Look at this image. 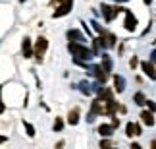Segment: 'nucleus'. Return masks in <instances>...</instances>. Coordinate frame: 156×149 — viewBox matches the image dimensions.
Here are the masks:
<instances>
[{"label":"nucleus","instance_id":"1","mask_svg":"<svg viewBox=\"0 0 156 149\" xmlns=\"http://www.w3.org/2000/svg\"><path fill=\"white\" fill-rule=\"evenodd\" d=\"M116 109H118V105H116V101L112 99V91H104V89H102L100 95H98V99H94L87 120L93 122L97 114H114Z\"/></svg>","mask_w":156,"mask_h":149},{"label":"nucleus","instance_id":"2","mask_svg":"<svg viewBox=\"0 0 156 149\" xmlns=\"http://www.w3.org/2000/svg\"><path fill=\"white\" fill-rule=\"evenodd\" d=\"M68 49H69L71 54L75 56V62H85V60H91L93 56H97V54H94V50L87 49L83 43H77V41H69Z\"/></svg>","mask_w":156,"mask_h":149},{"label":"nucleus","instance_id":"3","mask_svg":"<svg viewBox=\"0 0 156 149\" xmlns=\"http://www.w3.org/2000/svg\"><path fill=\"white\" fill-rule=\"evenodd\" d=\"M71 8H73V0H64V2L56 4V10L52 12V17H62L66 14H69Z\"/></svg>","mask_w":156,"mask_h":149},{"label":"nucleus","instance_id":"4","mask_svg":"<svg viewBox=\"0 0 156 149\" xmlns=\"http://www.w3.org/2000/svg\"><path fill=\"white\" fill-rule=\"evenodd\" d=\"M46 49H48V39H46V37H39L37 45H35V56H37V62H43V56H44Z\"/></svg>","mask_w":156,"mask_h":149},{"label":"nucleus","instance_id":"5","mask_svg":"<svg viewBox=\"0 0 156 149\" xmlns=\"http://www.w3.org/2000/svg\"><path fill=\"white\" fill-rule=\"evenodd\" d=\"M125 8H118V6H108V4H102V14H104V20L106 21H112L119 12H123Z\"/></svg>","mask_w":156,"mask_h":149},{"label":"nucleus","instance_id":"6","mask_svg":"<svg viewBox=\"0 0 156 149\" xmlns=\"http://www.w3.org/2000/svg\"><path fill=\"white\" fill-rule=\"evenodd\" d=\"M123 14H125V23H123L125 29H127V31H135V27H137V17L133 16V12L125 8Z\"/></svg>","mask_w":156,"mask_h":149},{"label":"nucleus","instance_id":"7","mask_svg":"<svg viewBox=\"0 0 156 149\" xmlns=\"http://www.w3.org/2000/svg\"><path fill=\"white\" fill-rule=\"evenodd\" d=\"M89 72L97 76V80H98V81L106 83V80H108V72H106L102 66H89Z\"/></svg>","mask_w":156,"mask_h":149},{"label":"nucleus","instance_id":"8","mask_svg":"<svg viewBox=\"0 0 156 149\" xmlns=\"http://www.w3.org/2000/svg\"><path fill=\"white\" fill-rule=\"evenodd\" d=\"M125 134H127L129 138H133V136H141V126H139V124L129 122L127 126H125Z\"/></svg>","mask_w":156,"mask_h":149},{"label":"nucleus","instance_id":"9","mask_svg":"<svg viewBox=\"0 0 156 149\" xmlns=\"http://www.w3.org/2000/svg\"><path fill=\"white\" fill-rule=\"evenodd\" d=\"M141 68H143V72H145V76H148L151 80H156V72H154L151 62H141Z\"/></svg>","mask_w":156,"mask_h":149},{"label":"nucleus","instance_id":"10","mask_svg":"<svg viewBox=\"0 0 156 149\" xmlns=\"http://www.w3.org/2000/svg\"><path fill=\"white\" fill-rule=\"evenodd\" d=\"M21 50H23V56H25V58H31L33 56V47H31V41H29V39H25V41H23V45H21Z\"/></svg>","mask_w":156,"mask_h":149},{"label":"nucleus","instance_id":"11","mask_svg":"<svg viewBox=\"0 0 156 149\" xmlns=\"http://www.w3.org/2000/svg\"><path fill=\"white\" fill-rule=\"evenodd\" d=\"M68 39L69 41H77V43H85V37H83L77 29H69V31H68Z\"/></svg>","mask_w":156,"mask_h":149},{"label":"nucleus","instance_id":"12","mask_svg":"<svg viewBox=\"0 0 156 149\" xmlns=\"http://www.w3.org/2000/svg\"><path fill=\"white\" fill-rule=\"evenodd\" d=\"M68 122L71 124V126H75V124L79 122V109H77V106L69 110V114H68Z\"/></svg>","mask_w":156,"mask_h":149},{"label":"nucleus","instance_id":"13","mask_svg":"<svg viewBox=\"0 0 156 149\" xmlns=\"http://www.w3.org/2000/svg\"><path fill=\"white\" fill-rule=\"evenodd\" d=\"M114 85H116L114 89H116L118 93H122L123 89H125V80H123L122 76H114Z\"/></svg>","mask_w":156,"mask_h":149},{"label":"nucleus","instance_id":"14","mask_svg":"<svg viewBox=\"0 0 156 149\" xmlns=\"http://www.w3.org/2000/svg\"><path fill=\"white\" fill-rule=\"evenodd\" d=\"M141 120L145 122L147 126H154V116H152V112H148V110L141 112Z\"/></svg>","mask_w":156,"mask_h":149},{"label":"nucleus","instance_id":"15","mask_svg":"<svg viewBox=\"0 0 156 149\" xmlns=\"http://www.w3.org/2000/svg\"><path fill=\"white\" fill-rule=\"evenodd\" d=\"M114 128H116L114 124H102V126L98 128V134L100 136H112L114 134Z\"/></svg>","mask_w":156,"mask_h":149},{"label":"nucleus","instance_id":"16","mask_svg":"<svg viewBox=\"0 0 156 149\" xmlns=\"http://www.w3.org/2000/svg\"><path fill=\"white\" fill-rule=\"evenodd\" d=\"M102 68L106 70V72H112V62H110V58H108L106 54H102Z\"/></svg>","mask_w":156,"mask_h":149},{"label":"nucleus","instance_id":"17","mask_svg":"<svg viewBox=\"0 0 156 149\" xmlns=\"http://www.w3.org/2000/svg\"><path fill=\"white\" fill-rule=\"evenodd\" d=\"M23 126H25V130H27V136H29V138H35V128H33V124H29V122H23Z\"/></svg>","mask_w":156,"mask_h":149},{"label":"nucleus","instance_id":"18","mask_svg":"<svg viewBox=\"0 0 156 149\" xmlns=\"http://www.w3.org/2000/svg\"><path fill=\"white\" fill-rule=\"evenodd\" d=\"M135 103H137V105H147L145 95H143V93H135Z\"/></svg>","mask_w":156,"mask_h":149},{"label":"nucleus","instance_id":"19","mask_svg":"<svg viewBox=\"0 0 156 149\" xmlns=\"http://www.w3.org/2000/svg\"><path fill=\"white\" fill-rule=\"evenodd\" d=\"M79 87H81V91L85 93V95H91V85H89L87 81H83V83H79Z\"/></svg>","mask_w":156,"mask_h":149},{"label":"nucleus","instance_id":"20","mask_svg":"<svg viewBox=\"0 0 156 149\" xmlns=\"http://www.w3.org/2000/svg\"><path fill=\"white\" fill-rule=\"evenodd\" d=\"M62 128H64V122L60 120V118H56V122H54V132H60Z\"/></svg>","mask_w":156,"mask_h":149},{"label":"nucleus","instance_id":"21","mask_svg":"<svg viewBox=\"0 0 156 149\" xmlns=\"http://www.w3.org/2000/svg\"><path fill=\"white\" fill-rule=\"evenodd\" d=\"M106 41H108V47H114V45H116V37H114L112 33L106 35Z\"/></svg>","mask_w":156,"mask_h":149},{"label":"nucleus","instance_id":"22","mask_svg":"<svg viewBox=\"0 0 156 149\" xmlns=\"http://www.w3.org/2000/svg\"><path fill=\"white\" fill-rule=\"evenodd\" d=\"M114 145V141H110V140H102L100 141V147H112Z\"/></svg>","mask_w":156,"mask_h":149},{"label":"nucleus","instance_id":"23","mask_svg":"<svg viewBox=\"0 0 156 149\" xmlns=\"http://www.w3.org/2000/svg\"><path fill=\"white\" fill-rule=\"evenodd\" d=\"M91 25L94 27V31H97V33H104V31H102V27H100V25H98L97 21H91Z\"/></svg>","mask_w":156,"mask_h":149},{"label":"nucleus","instance_id":"24","mask_svg":"<svg viewBox=\"0 0 156 149\" xmlns=\"http://www.w3.org/2000/svg\"><path fill=\"white\" fill-rule=\"evenodd\" d=\"M137 64H139V60H137V56H133V58L129 60V66H131V68H135Z\"/></svg>","mask_w":156,"mask_h":149},{"label":"nucleus","instance_id":"25","mask_svg":"<svg viewBox=\"0 0 156 149\" xmlns=\"http://www.w3.org/2000/svg\"><path fill=\"white\" fill-rule=\"evenodd\" d=\"M147 105H148V109H151V110H156V103H152V101H147Z\"/></svg>","mask_w":156,"mask_h":149},{"label":"nucleus","instance_id":"26","mask_svg":"<svg viewBox=\"0 0 156 149\" xmlns=\"http://www.w3.org/2000/svg\"><path fill=\"white\" fill-rule=\"evenodd\" d=\"M152 60H154V62H156V49H154V50H152Z\"/></svg>","mask_w":156,"mask_h":149},{"label":"nucleus","instance_id":"27","mask_svg":"<svg viewBox=\"0 0 156 149\" xmlns=\"http://www.w3.org/2000/svg\"><path fill=\"white\" fill-rule=\"evenodd\" d=\"M60 2H64V0H52V4H60Z\"/></svg>","mask_w":156,"mask_h":149},{"label":"nucleus","instance_id":"28","mask_svg":"<svg viewBox=\"0 0 156 149\" xmlns=\"http://www.w3.org/2000/svg\"><path fill=\"white\" fill-rule=\"evenodd\" d=\"M143 2H145V4H151V2H152V0H143Z\"/></svg>","mask_w":156,"mask_h":149},{"label":"nucleus","instance_id":"29","mask_svg":"<svg viewBox=\"0 0 156 149\" xmlns=\"http://www.w3.org/2000/svg\"><path fill=\"white\" fill-rule=\"evenodd\" d=\"M116 2H127V0H116Z\"/></svg>","mask_w":156,"mask_h":149},{"label":"nucleus","instance_id":"30","mask_svg":"<svg viewBox=\"0 0 156 149\" xmlns=\"http://www.w3.org/2000/svg\"><path fill=\"white\" fill-rule=\"evenodd\" d=\"M20 2H25V0H20Z\"/></svg>","mask_w":156,"mask_h":149}]
</instances>
